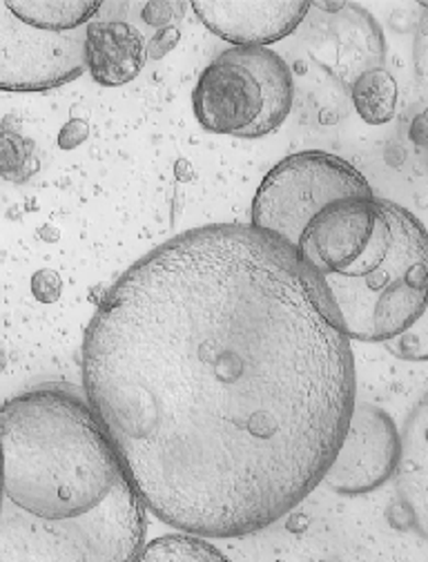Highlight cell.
<instances>
[{"label":"cell","mask_w":428,"mask_h":562,"mask_svg":"<svg viewBox=\"0 0 428 562\" xmlns=\"http://www.w3.org/2000/svg\"><path fill=\"white\" fill-rule=\"evenodd\" d=\"M134 562H230L219 549L192 533L161 536L140 549Z\"/></svg>","instance_id":"8fae6325"},{"label":"cell","mask_w":428,"mask_h":562,"mask_svg":"<svg viewBox=\"0 0 428 562\" xmlns=\"http://www.w3.org/2000/svg\"><path fill=\"white\" fill-rule=\"evenodd\" d=\"M192 10L210 32L219 34L224 41L239 47H263L295 32L306 19L311 3H302V0L295 3H283V0L279 3H266V0L263 3H235V0L201 3L196 0Z\"/></svg>","instance_id":"ba28073f"},{"label":"cell","mask_w":428,"mask_h":562,"mask_svg":"<svg viewBox=\"0 0 428 562\" xmlns=\"http://www.w3.org/2000/svg\"><path fill=\"white\" fill-rule=\"evenodd\" d=\"M0 488H3V462H0Z\"/></svg>","instance_id":"4fadbf2b"},{"label":"cell","mask_w":428,"mask_h":562,"mask_svg":"<svg viewBox=\"0 0 428 562\" xmlns=\"http://www.w3.org/2000/svg\"><path fill=\"white\" fill-rule=\"evenodd\" d=\"M196 121L237 138L274 132L293 108V75L268 47H233L214 58L192 92Z\"/></svg>","instance_id":"277c9868"},{"label":"cell","mask_w":428,"mask_h":562,"mask_svg":"<svg viewBox=\"0 0 428 562\" xmlns=\"http://www.w3.org/2000/svg\"><path fill=\"white\" fill-rule=\"evenodd\" d=\"M36 172L34 144L16 130H0V177L23 183Z\"/></svg>","instance_id":"7c38bea8"},{"label":"cell","mask_w":428,"mask_h":562,"mask_svg":"<svg viewBox=\"0 0 428 562\" xmlns=\"http://www.w3.org/2000/svg\"><path fill=\"white\" fill-rule=\"evenodd\" d=\"M83 60L97 83L116 88L140 75L148 60V45L143 34L129 23H90L86 27Z\"/></svg>","instance_id":"9c48e42d"},{"label":"cell","mask_w":428,"mask_h":562,"mask_svg":"<svg viewBox=\"0 0 428 562\" xmlns=\"http://www.w3.org/2000/svg\"><path fill=\"white\" fill-rule=\"evenodd\" d=\"M86 27L47 32L23 21L12 0H0V90L45 92L79 79Z\"/></svg>","instance_id":"8992f818"},{"label":"cell","mask_w":428,"mask_h":562,"mask_svg":"<svg viewBox=\"0 0 428 562\" xmlns=\"http://www.w3.org/2000/svg\"><path fill=\"white\" fill-rule=\"evenodd\" d=\"M367 177L328 153H297L279 161L261 181L252 201V224L285 246L297 248L308 224L333 203L371 199Z\"/></svg>","instance_id":"5b68a950"},{"label":"cell","mask_w":428,"mask_h":562,"mask_svg":"<svg viewBox=\"0 0 428 562\" xmlns=\"http://www.w3.org/2000/svg\"><path fill=\"white\" fill-rule=\"evenodd\" d=\"M399 460L393 419L373 406H354L339 451L324 475L339 494H367L382 486Z\"/></svg>","instance_id":"52a82bcc"},{"label":"cell","mask_w":428,"mask_h":562,"mask_svg":"<svg viewBox=\"0 0 428 562\" xmlns=\"http://www.w3.org/2000/svg\"><path fill=\"white\" fill-rule=\"evenodd\" d=\"M83 384L143 507L199 538L293 512L354 408L350 339L297 250L241 224L177 235L114 281Z\"/></svg>","instance_id":"6da1fadb"},{"label":"cell","mask_w":428,"mask_h":562,"mask_svg":"<svg viewBox=\"0 0 428 562\" xmlns=\"http://www.w3.org/2000/svg\"><path fill=\"white\" fill-rule=\"evenodd\" d=\"M352 103L367 123L380 125L393 119L397 103V86L384 69H371L354 81Z\"/></svg>","instance_id":"30bf717a"},{"label":"cell","mask_w":428,"mask_h":562,"mask_svg":"<svg viewBox=\"0 0 428 562\" xmlns=\"http://www.w3.org/2000/svg\"><path fill=\"white\" fill-rule=\"evenodd\" d=\"M0 562H134L146 507L88 402L36 389L0 406Z\"/></svg>","instance_id":"7a4b0ae2"},{"label":"cell","mask_w":428,"mask_h":562,"mask_svg":"<svg viewBox=\"0 0 428 562\" xmlns=\"http://www.w3.org/2000/svg\"><path fill=\"white\" fill-rule=\"evenodd\" d=\"M295 250L326 315L348 339H393L426 311V231L397 203L378 196L333 203Z\"/></svg>","instance_id":"3957f363"}]
</instances>
